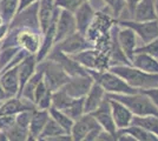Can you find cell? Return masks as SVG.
<instances>
[{"label": "cell", "mask_w": 158, "mask_h": 141, "mask_svg": "<svg viewBox=\"0 0 158 141\" xmlns=\"http://www.w3.org/2000/svg\"><path fill=\"white\" fill-rule=\"evenodd\" d=\"M54 46L58 49H60L63 53L67 54V55H72V54L81 52L84 49H87V48H92L94 47V45L86 38V35L79 33L77 31L71 35L66 37L65 39H63L61 41L54 44Z\"/></svg>", "instance_id": "7"}, {"label": "cell", "mask_w": 158, "mask_h": 141, "mask_svg": "<svg viewBox=\"0 0 158 141\" xmlns=\"http://www.w3.org/2000/svg\"><path fill=\"white\" fill-rule=\"evenodd\" d=\"M102 129H103V128L100 127V126H97V127L92 128V129L85 135L84 141H97V138H98V135Z\"/></svg>", "instance_id": "38"}, {"label": "cell", "mask_w": 158, "mask_h": 141, "mask_svg": "<svg viewBox=\"0 0 158 141\" xmlns=\"http://www.w3.org/2000/svg\"><path fill=\"white\" fill-rule=\"evenodd\" d=\"M77 32L76 20L72 12L60 10V13L58 15V19L56 22V34H54V44L59 42L66 37L71 35L72 33Z\"/></svg>", "instance_id": "10"}, {"label": "cell", "mask_w": 158, "mask_h": 141, "mask_svg": "<svg viewBox=\"0 0 158 141\" xmlns=\"http://www.w3.org/2000/svg\"><path fill=\"white\" fill-rule=\"evenodd\" d=\"M19 49L20 48L18 46L1 47V49H0V72L8 65V62L12 60V58Z\"/></svg>", "instance_id": "32"}, {"label": "cell", "mask_w": 158, "mask_h": 141, "mask_svg": "<svg viewBox=\"0 0 158 141\" xmlns=\"http://www.w3.org/2000/svg\"><path fill=\"white\" fill-rule=\"evenodd\" d=\"M0 49H1V42H0Z\"/></svg>", "instance_id": "47"}, {"label": "cell", "mask_w": 158, "mask_h": 141, "mask_svg": "<svg viewBox=\"0 0 158 141\" xmlns=\"http://www.w3.org/2000/svg\"><path fill=\"white\" fill-rule=\"evenodd\" d=\"M98 141H114L117 140V136L114 134H112L110 132H107L105 129H102L100 133H99L98 138H97Z\"/></svg>", "instance_id": "39"}, {"label": "cell", "mask_w": 158, "mask_h": 141, "mask_svg": "<svg viewBox=\"0 0 158 141\" xmlns=\"http://www.w3.org/2000/svg\"><path fill=\"white\" fill-rule=\"evenodd\" d=\"M63 112L67 116H70L73 121L79 119L85 113L84 112V98H73L71 102L63 109Z\"/></svg>", "instance_id": "28"}, {"label": "cell", "mask_w": 158, "mask_h": 141, "mask_svg": "<svg viewBox=\"0 0 158 141\" xmlns=\"http://www.w3.org/2000/svg\"><path fill=\"white\" fill-rule=\"evenodd\" d=\"M7 98V94H6V92H5V89H4V87L1 86V84H0V101L2 102L4 100H6Z\"/></svg>", "instance_id": "44"}, {"label": "cell", "mask_w": 158, "mask_h": 141, "mask_svg": "<svg viewBox=\"0 0 158 141\" xmlns=\"http://www.w3.org/2000/svg\"><path fill=\"white\" fill-rule=\"evenodd\" d=\"M85 1H91V0H54V5L61 10H66L73 13Z\"/></svg>", "instance_id": "34"}, {"label": "cell", "mask_w": 158, "mask_h": 141, "mask_svg": "<svg viewBox=\"0 0 158 141\" xmlns=\"http://www.w3.org/2000/svg\"><path fill=\"white\" fill-rule=\"evenodd\" d=\"M136 52H143V53H148L152 55L153 58L158 59V37L156 39L151 40L148 44H143L142 46H139L136 48L135 53Z\"/></svg>", "instance_id": "35"}, {"label": "cell", "mask_w": 158, "mask_h": 141, "mask_svg": "<svg viewBox=\"0 0 158 141\" xmlns=\"http://www.w3.org/2000/svg\"><path fill=\"white\" fill-rule=\"evenodd\" d=\"M157 20H158V6H157Z\"/></svg>", "instance_id": "46"}, {"label": "cell", "mask_w": 158, "mask_h": 141, "mask_svg": "<svg viewBox=\"0 0 158 141\" xmlns=\"http://www.w3.org/2000/svg\"><path fill=\"white\" fill-rule=\"evenodd\" d=\"M139 2V0H125V11L130 14V19H132V13L136 5Z\"/></svg>", "instance_id": "41"}, {"label": "cell", "mask_w": 158, "mask_h": 141, "mask_svg": "<svg viewBox=\"0 0 158 141\" xmlns=\"http://www.w3.org/2000/svg\"><path fill=\"white\" fill-rule=\"evenodd\" d=\"M7 32H8V24H1L0 25V42L5 39V37L7 35Z\"/></svg>", "instance_id": "43"}, {"label": "cell", "mask_w": 158, "mask_h": 141, "mask_svg": "<svg viewBox=\"0 0 158 141\" xmlns=\"http://www.w3.org/2000/svg\"><path fill=\"white\" fill-rule=\"evenodd\" d=\"M117 131L130 134L135 139V141H158V138L155 134H152L151 132L139 127V126H136V125H130L127 127L117 129Z\"/></svg>", "instance_id": "26"}, {"label": "cell", "mask_w": 158, "mask_h": 141, "mask_svg": "<svg viewBox=\"0 0 158 141\" xmlns=\"http://www.w3.org/2000/svg\"><path fill=\"white\" fill-rule=\"evenodd\" d=\"M34 109H25V111L19 112L18 114L15 115V123H18V125L23 126V127L28 128V125H30V121H31V118H32Z\"/></svg>", "instance_id": "36"}, {"label": "cell", "mask_w": 158, "mask_h": 141, "mask_svg": "<svg viewBox=\"0 0 158 141\" xmlns=\"http://www.w3.org/2000/svg\"><path fill=\"white\" fill-rule=\"evenodd\" d=\"M72 99V96H70L69 94L66 93L64 87H61L59 89L52 92V105H51V107H54L57 108V109L63 111L71 102Z\"/></svg>", "instance_id": "30"}, {"label": "cell", "mask_w": 158, "mask_h": 141, "mask_svg": "<svg viewBox=\"0 0 158 141\" xmlns=\"http://www.w3.org/2000/svg\"><path fill=\"white\" fill-rule=\"evenodd\" d=\"M117 24V22H116ZM117 40L123 53L126 55V58L130 60L133 59L135 55V51L137 48V35L136 33L127 28V27H120L118 26V31H117Z\"/></svg>", "instance_id": "16"}, {"label": "cell", "mask_w": 158, "mask_h": 141, "mask_svg": "<svg viewBox=\"0 0 158 141\" xmlns=\"http://www.w3.org/2000/svg\"><path fill=\"white\" fill-rule=\"evenodd\" d=\"M92 84L93 78L89 73L84 75H76L70 76L69 81L64 86V89L72 98H84L91 88Z\"/></svg>", "instance_id": "11"}, {"label": "cell", "mask_w": 158, "mask_h": 141, "mask_svg": "<svg viewBox=\"0 0 158 141\" xmlns=\"http://www.w3.org/2000/svg\"><path fill=\"white\" fill-rule=\"evenodd\" d=\"M1 24H4V20H2V18L0 17V25H1Z\"/></svg>", "instance_id": "45"}, {"label": "cell", "mask_w": 158, "mask_h": 141, "mask_svg": "<svg viewBox=\"0 0 158 141\" xmlns=\"http://www.w3.org/2000/svg\"><path fill=\"white\" fill-rule=\"evenodd\" d=\"M157 19V0H139L136 5L132 20L150 21Z\"/></svg>", "instance_id": "18"}, {"label": "cell", "mask_w": 158, "mask_h": 141, "mask_svg": "<svg viewBox=\"0 0 158 141\" xmlns=\"http://www.w3.org/2000/svg\"><path fill=\"white\" fill-rule=\"evenodd\" d=\"M38 6H39V1L18 12L14 15L12 21L8 24V29L19 28V27H30L34 29H40L38 21Z\"/></svg>", "instance_id": "8"}, {"label": "cell", "mask_w": 158, "mask_h": 141, "mask_svg": "<svg viewBox=\"0 0 158 141\" xmlns=\"http://www.w3.org/2000/svg\"><path fill=\"white\" fill-rule=\"evenodd\" d=\"M40 69H43L44 80L51 91H57L59 88L64 87L65 84L70 79V75L64 71V68L60 66L58 62L50 59L40 61L37 65Z\"/></svg>", "instance_id": "5"}, {"label": "cell", "mask_w": 158, "mask_h": 141, "mask_svg": "<svg viewBox=\"0 0 158 141\" xmlns=\"http://www.w3.org/2000/svg\"><path fill=\"white\" fill-rule=\"evenodd\" d=\"M43 39V33L40 29H34L30 27H19L8 29L5 39L1 41V47L18 46L26 51L28 54H37L39 51Z\"/></svg>", "instance_id": "1"}, {"label": "cell", "mask_w": 158, "mask_h": 141, "mask_svg": "<svg viewBox=\"0 0 158 141\" xmlns=\"http://www.w3.org/2000/svg\"><path fill=\"white\" fill-rule=\"evenodd\" d=\"M89 74L93 78V80L98 82L105 89L107 94H133L138 91L129 86L119 75L111 72L110 69L105 71H96L87 69Z\"/></svg>", "instance_id": "4"}, {"label": "cell", "mask_w": 158, "mask_h": 141, "mask_svg": "<svg viewBox=\"0 0 158 141\" xmlns=\"http://www.w3.org/2000/svg\"><path fill=\"white\" fill-rule=\"evenodd\" d=\"M106 92L105 89L99 85L98 82L93 80V84L91 88L89 89V92L84 96V112L85 113H91L93 112L99 105L102 104V101L105 99Z\"/></svg>", "instance_id": "20"}, {"label": "cell", "mask_w": 158, "mask_h": 141, "mask_svg": "<svg viewBox=\"0 0 158 141\" xmlns=\"http://www.w3.org/2000/svg\"><path fill=\"white\" fill-rule=\"evenodd\" d=\"M39 0H19V5H18V11H17V13L20 12V11H23L24 8H26L28 7L30 5H32L34 2H38Z\"/></svg>", "instance_id": "42"}, {"label": "cell", "mask_w": 158, "mask_h": 141, "mask_svg": "<svg viewBox=\"0 0 158 141\" xmlns=\"http://www.w3.org/2000/svg\"><path fill=\"white\" fill-rule=\"evenodd\" d=\"M120 27H127L132 29L143 44H148L158 37V20L136 21L132 19H120L117 21Z\"/></svg>", "instance_id": "6"}, {"label": "cell", "mask_w": 158, "mask_h": 141, "mask_svg": "<svg viewBox=\"0 0 158 141\" xmlns=\"http://www.w3.org/2000/svg\"><path fill=\"white\" fill-rule=\"evenodd\" d=\"M0 105H1V101H0Z\"/></svg>", "instance_id": "49"}, {"label": "cell", "mask_w": 158, "mask_h": 141, "mask_svg": "<svg viewBox=\"0 0 158 141\" xmlns=\"http://www.w3.org/2000/svg\"><path fill=\"white\" fill-rule=\"evenodd\" d=\"M106 95L111 99L122 102L126 107L131 111L133 115H157L158 108L153 104V101L150 99L149 95L138 91L137 93L133 94H107Z\"/></svg>", "instance_id": "3"}, {"label": "cell", "mask_w": 158, "mask_h": 141, "mask_svg": "<svg viewBox=\"0 0 158 141\" xmlns=\"http://www.w3.org/2000/svg\"><path fill=\"white\" fill-rule=\"evenodd\" d=\"M91 114L93 115V118L97 120V122L100 125V127L103 128V129H105L107 132H110V133L116 135L117 128H116V125L113 122L110 100H109L107 96H105V99L102 101L99 107H97L93 112H91Z\"/></svg>", "instance_id": "13"}, {"label": "cell", "mask_w": 158, "mask_h": 141, "mask_svg": "<svg viewBox=\"0 0 158 141\" xmlns=\"http://www.w3.org/2000/svg\"><path fill=\"white\" fill-rule=\"evenodd\" d=\"M38 61L34 54H27L23 61L18 65V76H19V95L26 81L32 76L37 69ZM18 95V96H19Z\"/></svg>", "instance_id": "22"}, {"label": "cell", "mask_w": 158, "mask_h": 141, "mask_svg": "<svg viewBox=\"0 0 158 141\" xmlns=\"http://www.w3.org/2000/svg\"><path fill=\"white\" fill-rule=\"evenodd\" d=\"M8 141H26L28 140V128L23 127L18 123H14L8 131L4 132Z\"/></svg>", "instance_id": "31"}, {"label": "cell", "mask_w": 158, "mask_h": 141, "mask_svg": "<svg viewBox=\"0 0 158 141\" xmlns=\"http://www.w3.org/2000/svg\"><path fill=\"white\" fill-rule=\"evenodd\" d=\"M46 59H50V60H53V61H56V62H58L70 76L84 75V74L89 73L85 67H83L80 64H78L76 60H73L70 55L63 53V52H61L60 49H58L56 46H53V48L51 49V52H50L48 55L46 57Z\"/></svg>", "instance_id": "9"}, {"label": "cell", "mask_w": 158, "mask_h": 141, "mask_svg": "<svg viewBox=\"0 0 158 141\" xmlns=\"http://www.w3.org/2000/svg\"><path fill=\"white\" fill-rule=\"evenodd\" d=\"M131 65L146 73L158 74V59L148 53L136 52L133 55V59L131 60Z\"/></svg>", "instance_id": "23"}, {"label": "cell", "mask_w": 158, "mask_h": 141, "mask_svg": "<svg viewBox=\"0 0 158 141\" xmlns=\"http://www.w3.org/2000/svg\"><path fill=\"white\" fill-rule=\"evenodd\" d=\"M0 84L4 87L8 98L19 95V76L18 66L5 69L0 73Z\"/></svg>", "instance_id": "19"}, {"label": "cell", "mask_w": 158, "mask_h": 141, "mask_svg": "<svg viewBox=\"0 0 158 141\" xmlns=\"http://www.w3.org/2000/svg\"><path fill=\"white\" fill-rule=\"evenodd\" d=\"M50 118L48 109H40L35 108L33 111L32 118L28 125V140H38V136L41 133L44 126L46 125L47 120Z\"/></svg>", "instance_id": "21"}, {"label": "cell", "mask_w": 158, "mask_h": 141, "mask_svg": "<svg viewBox=\"0 0 158 141\" xmlns=\"http://www.w3.org/2000/svg\"><path fill=\"white\" fill-rule=\"evenodd\" d=\"M157 6H158V0H157Z\"/></svg>", "instance_id": "48"}, {"label": "cell", "mask_w": 158, "mask_h": 141, "mask_svg": "<svg viewBox=\"0 0 158 141\" xmlns=\"http://www.w3.org/2000/svg\"><path fill=\"white\" fill-rule=\"evenodd\" d=\"M109 69L119 75L129 86L137 91H144L158 87V74L146 73L132 65H114Z\"/></svg>", "instance_id": "2"}, {"label": "cell", "mask_w": 158, "mask_h": 141, "mask_svg": "<svg viewBox=\"0 0 158 141\" xmlns=\"http://www.w3.org/2000/svg\"><path fill=\"white\" fill-rule=\"evenodd\" d=\"M140 92H143V93H145L146 95H149L150 99L153 101V104H155L158 108V87L150 88V89H144V91H140Z\"/></svg>", "instance_id": "40"}, {"label": "cell", "mask_w": 158, "mask_h": 141, "mask_svg": "<svg viewBox=\"0 0 158 141\" xmlns=\"http://www.w3.org/2000/svg\"><path fill=\"white\" fill-rule=\"evenodd\" d=\"M59 7L54 5V0H39L38 6V21L41 33H44L53 21L57 20L60 13Z\"/></svg>", "instance_id": "12"}, {"label": "cell", "mask_w": 158, "mask_h": 141, "mask_svg": "<svg viewBox=\"0 0 158 141\" xmlns=\"http://www.w3.org/2000/svg\"><path fill=\"white\" fill-rule=\"evenodd\" d=\"M131 125H136L139 127L144 128L146 131L151 132L158 138V116L157 115H133Z\"/></svg>", "instance_id": "24"}, {"label": "cell", "mask_w": 158, "mask_h": 141, "mask_svg": "<svg viewBox=\"0 0 158 141\" xmlns=\"http://www.w3.org/2000/svg\"><path fill=\"white\" fill-rule=\"evenodd\" d=\"M109 100H110L112 118H113V122L116 125V128L117 129H122V128H125L127 126H130L132 118H133V114L131 113V111L126 107L125 105H123L122 102L114 100V99L109 98Z\"/></svg>", "instance_id": "17"}, {"label": "cell", "mask_w": 158, "mask_h": 141, "mask_svg": "<svg viewBox=\"0 0 158 141\" xmlns=\"http://www.w3.org/2000/svg\"><path fill=\"white\" fill-rule=\"evenodd\" d=\"M48 112H50L51 118H53L54 120L59 123V126L63 128L64 131H65L67 134H70V133H71V129H72L73 122H74V121H73L70 116H67V115H66L63 111L57 109V108H54V107L48 108Z\"/></svg>", "instance_id": "29"}, {"label": "cell", "mask_w": 158, "mask_h": 141, "mask_svg": "<svg viewBox=\"0 0 158 141\" xmlns=\"http://www.w3.org/2000/svg\"><path fill=\"white\" fill-rule=\"evenodd\" d=\"M97 126L100 125L93 118V115L91 113H84L79 119L74 120L70 135L74 141H84L85 135Z\"/></svg>", "instance_id": "15"}, {"label": "cell", "mask_w": 158, "mask_h": 141, "mask_svg": "<svg viewBox=\"0 0 158 141\" xmlns=\"http://www.w3.org/2000/svg\"><path fill=\"white\" fill-rule=\"evenodd\" d=\"M15 123V115H0V132H6Z\"/></svg>", "instance_id": "37"}, {"label": "cell", "mask_w": 158, "mask_h": 141, "mask_svg": "<svg viewBox=\"0 0 158 141\" xmlns=\"http://www.w3.org/2000/svg\"><path fill=\"white\" fill-rule=\"evenodd\" d=\"M104 2L116 19H119L125 11V0H104Z\"/></svg>", "instance_id": "33"}, {"label": "cell", "mask_w": 158, "mask_h": 141, "mask_svg": "<svg viewBox=\"0 0 158 141\" xmlns=\"http://www.w3.org/2000/svg\"><path fill=\"white\" fill-rule=\"evenodd\" d=\"M19 0H0V17L5 24H10L18 11Z\"/></svg>", "instance_id": "27"}, {"label": "cell", "mask_w": 158, "mask_h": 141, "mask_svg": "<svg viewBox=\"0 0 158 141\" xmlns=\"http://www.w3.org/2000/svg\"><path fill=\"white\" fill-rule=\"evenodd\" d=\"M63 134H67L65 131L59 126V123L54 120L53 118H48L46 125L44 126L41 133L38 136V140H44V141H50L52 138L54 136H58V135H63Z\"/></svg>", "instance_id": "25"}, {"label": "cell", "mask_w": 158, "mask_h": 141, "mask_svg": "<svg viewBox=\"0 0 158 141\" xmlns=\"http://www.w3.org/2000/svg\"><path fill=\"white\" fill-rule=\"evenodd\" d=\"M96 11L93 6L91 5V1H85L84 4H81L80 6L73 12L74 15V20H76V26L77 31L79 33L85 35L90 25L92 24L93 19L96 17Z\"/></svg>", "instance_id": "14"}]
</instances>
